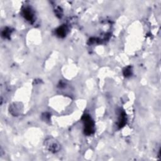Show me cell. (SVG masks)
I'll return each instance as SVG.
<instances>
[{
    "instance_id": "obj_1",
    "label": "cell",
    "mask_w": 161,
    "mask_h": 161,
    "mask_svg": "<svg viewBox=\"0 0 161 161\" xmlns=\"http://www.w3.org/2000/svg\"><path fill=\"white\" fill-rule=\"evenodd\" d=\"M83 124H84V132L87 135H92L94 132V124L90 115H85L82 118Z\"/></svg>"
},
{
    "instance_id": "obj_2",
    "label": "cell",
    "mask_w": 161,
    "mask_h": 161,
    "mask_svg": "<svg viewBox=\"0 0 161 161\" xmlns=\"http://www.w3.org/2000/svg\"><path fill=\"white\" fill-rule=\"evenodd\" d=\"M45 146L49 151L52 153H56L60 150V144L52 137L47 138L45 140Z\"/></svg>"
},
{
    "instance_id": "obj_3",
    "label": "cell",
    "mask_w": 161,
    "mask_h": 161,
    "mask_svg": "<svg viewBox=\"0 0 161 161\" xmlns=\"http://www.w3.org/2000/svg\"><path fill=\"white\" fill-rule=\"evenodd\" d=\"M22 15H23L25 19L26 20V21L30 22V23H33L35 20V14L34 11L30 7H25L23 9L22 11Z\"/></svg>"
},
{
    "instance_id": "obj_4",
    "label": "cell",
    "mask_w": 161,
    "mask_h": 161,
    "mask_svg": "<svg viewBox=\"0 0 161 161\" xmlns=\"http://www.w3.org/2000/svg\"><path fill=\"white\" fill-rule=\"evenodd\" d=\"M68 27L65 25H63L62 26H59L58 29L56 30V34L58 37L63 38L68 33Z\"/></svg>"
},
{
    "instance_id": "obj_5",
    "label": "cell",
    "mask_w": 161,
    "mask_h": 161,
    "mask_svg": "<svg viewBox=\"0 0 161 161\" xmlns=\"http://www.w3.org/2000/svg\"><path fill=\"white\" fill-rule=\"evenodd\" d=\"M20 112L21 108L20 104H17V103H13L10 107V112L14 116H18L20 114Z\"/></svg>"
},
{
    "instance_id": "obj_6",
    "label": "cell",
    "mask_w": 161,
    "mask_h": 161,
    "mask_svg": "<svg viewBox=\"0 0 161 161\" xmlns=\"http://www.w3.org/2000/svg\"><path fill=\"white\" fill-rule=\"evenodd\" d=\"M118 121V125L119 128H122L126 124V114L124 112H120Z\"/></svg>"
},
{
    "instance_id": "obj_7",
    "label": "cell",
    "mask_w": 161,
    "mask_h": 161,
    "mask_svg": "<svg viewBox=\"0 0 161 161\" xmlns=\"http://www.w3.org/2000/svg\"><path fill=\"white\" fill-rule=\"evenodd\" d=\"M12 34V30L10 28H4V29L2 31L1 35L4 38H9L10 36Z\"/></svg>"
},
{
    "instance_id": "obj_8",
    "label": "cell",
    "mask_w": 161,
    "mask_h": 161,
    "mask_svg": "<svg viewBox=\"0 0 161 161\" xmlns=\"http://www.w3.org/2000/svg\"><path fill=\"white\" fill-rule=\"evenodd\" d=\"M132 74V68L130 66H128L124 70V75L125 77H129Z\"/></svg>"
},
{
    "instance_id": "obj_9",
    "label": "cell",
    "mask_w": 161,
    "mask_h": 161,
    "mask_svg": "<svg viewBox=\"0 0 161 161\" xmlns=\"http://www.w3.org/2000/svg\"><path fill=\"white\" fill-rule=\"evenodd\" d=\"M55 12H56V15L57 16H59V18H61L62 16V11L61 10L60 7H58L56 10H55Z\"/></svg>"
}]
</instances>
